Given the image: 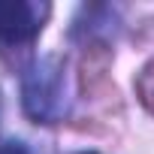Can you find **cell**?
Listing matches in <instances>:
<instances>
[{
	"label": "cell",
	"mask_w": 154,
	"mask_h": 154,
	"mask_svg": "<svg viewBox=\"0 0 154 154\" xmlns=\"http://www.w3.org/2000/svg\"><path fill=\"white\" fill-rule=\"evenodd\" d=\"M82 154H97V151H82Z\"/></svg>",
	"instance_id": "277c9868"
},
{
	"label": "cell",
	"mask_w": 154,
	"mask_h": 154,
	"mask_svg": "<svg viewBox=\"0 0 154 154\" xmlns=\"http://www.w3.org/2000/svg\"><path fill=\"white\" fill-rule=\"evenodd\" d=\"M21 103L36 124H54L66 112L63 63L57 57H36L21 75Z\"/></svg>",
	"instance_id": "6da1fadb"
},
{
	"label": "cell",
	"mask_w": 154,
	"mask_h": 154,
	"mask_svg": "<svg viewBox=\"0 0 154 154\" xmlns=\"http://www.w3.org/2000/svg\"><path fill=\"white\" fill-rule=\"evenodd\" d=\"M0 154H27V148L21 142H6V145H0Z\"/></svg>",
	"instance_id": "3957f363"
},
{
	"label": "cell",
	"mask_w": 154,
	"mask_h": 154,
	"mask_svg": "<svg viewBox=\"0 0 154 154\" xmlns=\"http://www.w3.org/2000/svg\"><path fill=\"white\" fill-rule=\"evenodd\" d=\"M48 15V6L30 3V0H0V39L18 45L30 42Z\"/></svg>",
	"instance_id": "7a4b0ae2"
}]
</instances>
